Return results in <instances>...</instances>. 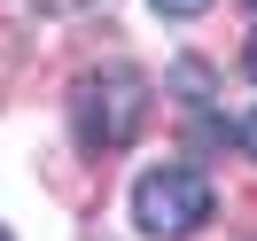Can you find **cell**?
<instances>
[{
  "mask_svg": "<svg viewBox=\"0 0 257 241\" xmlns=\"http://www.w3.org/2000/svg\"><path fill=\"white\" fill-rule=\"evenodd\" d=\"M70 125L86 148H125L148 125V78L141 70H86L70 94Z\"/></svg>",
  "mask_w": 257,
  "mask_h": 241,
  "instance_id": "1",
  "label": "cell"
},
{
  "mask_svg": "<svg viewBox=\"0 0 257 241\" xmlns=\"http://www.w3.org/2000/svg\"><path fill=\"white\" fill-rule=\"evenodd\" d=\"M241 63H249V78H257V32H249V55H241Z\"/></svg>",
  "mask_w": 257,
  "mask_h": 241,
  "instance_id": "5",
  "label": "cell"
},
{
  "mask_svg": "<svg viewBox=\"0 0 257 241\" xmlns=\"http://www.w3.org/2000/svg\"><path fill=\"white\" fill-rule=\"evenodd\" d=\"M249 8H257V0H249Z\"/></svg>",
  "mask_w": 257,
  "mask_h": 241,
  "instance_id": "7",
  "label": "cell"
},
{
  "mask_svg": "<svg viewBox=\"0 0 257 241\" xmlns=\"http://www.w3.org/2000/svg\"><path fill=\"white\" fill-rule=\"evenodd\" d=\"M148 8H156V16H203L210 0H148Z\"/></svg>",
  "mask_w": 257,
  "mask_h": 241,
  "instance_id": "3",
  "label": "cell"
},
{
  "mask_svg": "<svg viewBox=\"0 0 257 241\" xmlns=\"http://www.w3.org/2000/svg\"><path fill=\"white\" fill-rule=\"evenodd\" d=\"M0 241H8V225H0Z\"/></svg>",
  "mask_w": 257,
  "mask_h": 241,
  "instance_id": "6",
  "label": "cell"
},
{
  "mask_svg": "<svg viewBox=\"0 0 257 241\" xmlns=\"http://www.w3.org/2000/svg\"><path fill=\"white\" fill-rule=\"evenodd\" d=\"M133 218L156 241H187L195 225L210 218V179L195 171V163H156V171L133 179Z\"/></svg>",
  "mask_w": 257,
  "mask_h": 241,
  "instance_id": "2",
  "label": "cell"
},
{
  "mask_svg": "<svg viewBox=\"0 0 257 241\" xmlns=\"http://www.w3.org/2000/svg\"><path fill=\"white\" fill-rule=\"evenodd\" d=\"M241 148H249V156H257V117H249V125H241Z\"/></svg>",
  "mask_w": 257,
  "mask_h": 241,
  "instance_id": "4",
  "label": "cell"
}]
</instances>
